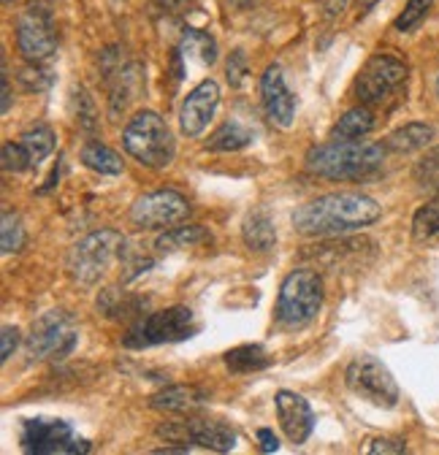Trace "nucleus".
Masks as SVG:
<instances>
[{"mask_svg": "<svg viewBox=\"0 0 439 455\" xmlns=\"http://www.w3.org/2000/svg\"><path fill=\"white\" fill-rule=\"evenodd\" d=\"M4 4H14V0H4Z\"/></svg>", "mask_w": 439, "mask_h": 455, "instance_id": "79ce46f5", "label": "nucleus"}, {"mask_svg": "<svg viewBox=\"0 0 439 455\" xmlns=\"http://www.w3.org/2000/svg\"><path fill=\"white\" fill-rule=\"evenodd\" d=\"M0 160H4V168H6V171H14V174H22V171H25L28 165H33V160H30L28 149L22 147V141H20V144H14V141L4 144Z\"/></svg>", "mask_w": 439, "mask_h": 455, "instance_id": "7c9ffc66", "label": "nucleus"}, {"mask_svg": "<svg viewBox=\"0 0 439 455\" xmlns=\"http://www.w3.org/2000/svg\"><path fill=\"white\" fill-rule=\"evenodd\" d=\"M236 4H242V6H247V4H252V0H236Z\"/></svg>", "mask_w": 439, "mask_h": 455, "instance_id": "ea45409f", "label": "nucleus"}, {"mask_svg": "<svg viewBox=\"0 0 439 455\" xmlns=\"http://www.w3.org/2000/svg\"><path fill=\"white\" fill-rule=\"evenodd\" d=\"M252 141V133L239 125V123H226L223 128H217L209 139V149H217V152H236L242 147H247Z\"/></svg>", "mask_w": 439, "mask_h": 455, "instance_id": "393cba45", "label": "nucleus"}, {"mask_svg": "<svg viewBox=\"0 0 439 455\" xmlns=\"http://www.w3.org/2000/svg\"><path fill=\"white\" fill-rule=\"evenodd\" d=\"M244 76H247V57H244V52H234L231 54V60H228V82L234 84V87H239L242 82H244Z\"/></svg>", "mask_w": 439, "mask_h": 455, "instance_id": "72a5a7b5", "label": "nucleus"}, {"mask_svg": "<svg viewBox=\"0 0 439 455\" xmlns=\"http://www.w3.org/2000/svg\"><path fill=\"white\" fill-rule=\"evenodd\" d=\"M206 404V393L193 385H172L152 395V407L163 412H193Z\"/></svg>", "mask_w": 439, "mask_h": 455, "instance_id": "f3484780", "label": "nucleus"}, {"mask_svg": "<svg viewBox=\"0 0 439 455\" xmlns=\"http://www.w3.org/2000/svg\"><path fill=\"white\" fill-rule=\"evenodd\" d=\"M123 147L147 168H166L174 160V133L155 111H139L123 131Z\"/></svg>", "mask_w": 439, "mask_h": 455, "instance_id": "7ed1b4c3", "label": "nucleus"}, {"mask_svg": "<svg viewBox=\"0 0 439 455\" xmlns=\"http://www.w3.org/2000/svg\"><path fill=\"white\" fill-rule=\"evenodd\" d=\"M323 307V279L309 268H296L285 276L277 299V323L299 331L309 325Z\"/></svg>", "mask_w": 439, "mask_h": 455, "instance_id": "39448f33", "label": "nucleus"}, {"mask_svg": "<svg viewBox=\"0 0 439 455\" xmlns=\"http://www.w3.org/2000/svg\"><path fill=\"white\" fill-rule=\"evenodd\" d=\"M17 347H20V328L6 325L0 331V361H9Z\"/></svg>", "mask_w": 439, "mask_h": 455, "instance_id": "473e14b6", "label": "nucleus"}, {"mask_svg": "<svg viewBox=\"0 0 439 455\" xmlns=\"http://www.w3.org/2000/svg\"><path fill=\"white\" fill-rule=\"evenodd\" d=\"M386 147L371 141H331L307 152V168L325 180H363L382 165Z\"/></svg>", "mask_w": 439, "mask_h": 455, "instance_id": "f03ea898", "label": "nucleus"}, {"mask_svg": "<svg viewBox=\"0 0 439 455\" xmlns=\"http://www.w3.org/2000/svg\"><path fill=\"white\" fill-rule=\"evenodd\" d=\"M22 447L36 455H76L90 452V442L79 439L66 420L33 418L22 426Z\"/></svg>", "mask_w": 439, "mask_h": 455, "instance_id": "6e6552de", "label": "nucleus"}, {"mask_svg": "<svg viewBox=\"0 0 439 455\" xmlns=\"http://www.w3.org/2000/svg\"><path fill=\"white\" fill-rule=\"evenodd\" d=\"M25 244V228H22V220L20 214L14 212H4V228H0V247H4V252H20Z\"/></svg>", "mask_w": 439, "mask_h": 455, "instance_id": "c85d7f7f", "label": "nucleus"}, {"mask_svg": "<svg viewBox=\"0 0 439 455\" xmlns=\"http://www.w3.org/2000/svg\"><path fill=\"white\" fill-rule=\"evenodd\" d=\"M377 4V0H358V6H361V12H369L371 6Z\"/></svg>", "mask_w": 439, "mask_h": 455, "instance_id": "58836bf2", "label": "nucleus"}, {"mask_svg": "<svg viewBox=\"0 0 439 455\" xmlns=\"http://www.w3.org/2000/svg\"><path fill=\"white\" fill-rule=\"evenodd\" d=\"M20 141H22V147L28 149V155H30L33 163H41V160L49 157L52 149H54V133H52L46 125H36V128L25 131Z\"/></svg>", "mask_w": 439, "mask_h": 455, "instance_id": "a878e982", "label": "nucleus"}, {"mask_svg": "<svg viewBox=\"0 0 439 455\" xmlns=\"http://www.w3.org/2000/svg\"><path fill=\"white\" fill-rule=\"evenodd\" d=\"M412 236L420 244L439 242V196L423 204L412 217Z\"/></svg>", "mask_w": 439, "mask_h": 455, "instance_id": "4be33fe9", "label": "nucleus"}, {"mask_svg": "<svg viewBox=\"0 0 439 455\" xmlns=\"http://www.w3.org/2000/svg\"><path fill=\"white\" fill-rule=\"evenodd\" d=\"M190 214V204L177 190H155L141 198H136L131 209V220L144 228V231H155V228H172L182 222Z\"/></svg>", "mask_w": 439, "mask_h": 455, "instance_id": "9b49d317", "label": "nucleus"}, {"mask_svg": "<svg viewBox=\"0 0 439 455\" xmlns=\"http://www.w3.org/2000/svg\"><path fill=\"white\" fill-rule=\"evenodd\" d=\"M226 366L236 374H247V371H260L268 366V353L260 345H242L226 353Z\"/></svg>", "mask_w": 439, "mask_h": 455, "instance_id": "5701e85b", "label": "nucleus"}, {"mask_svg": "<svg viewBox=\"0 0 439 455\" xmlns=\"http://www.w3.org/2000/svg\"><path fill=\"white\" fill-rule=\"evenodd\" d=\"M139 90H141V68L139 66H131V68H125L120 74V84H117L115 98H112V111L117 114L120 108H125Z\"/></svg>", "mask_w": 439, "mask_h": 455, "instance_id": "cd10ccee", "label": "nucleus"}, {"mask_svg": "<svg viewBox=\"0 0 439 455\" xmlns=\"http://www.w3.org/2000/svg\"><path fill=\"white\" fill-rule=\"evenodd\" d=\"M404 82H407V63L399 60L396 54L379 52L361 68L355 92L363 103H382L394 92H399Z\"/></svg>", "mask_w": 439, "mask_h": 455, "instance_id": "1a4fd4ad", "label": "nucleus"}, {"mask_svg": "<svg viewBox=\"0 0 439 455\" xmlns=\"http://www.w3.org/2000/svg\"><path fill=\"white\" fill-rule=\"evenodd\" d=\"M379 204L363 193L320 196L293 212V228L304 236H342L377 222Z\"/></svg>", "mask_w": 439, "mask_h": 455, "instance_id": "f257e3e1", "label": "nucleus"}, {"mask_svg": "<svg viewBox=\"0 0 439 455\" xmlns=\"http://www.w3.org/2000/svg\"><path fill=\"white\" fill-rule=\"evenodd\" d=\"M431 6H434V0H407L404 12H402L399 20H396V30H402V33L415 30V28L428 17Z\"/></svg>", "mask_w": 439, "mask_h": 455, "instance_id": "c756f323", "label": "nucleus"}, {"mask_svg": "<svg viewBox=\"0 0 439 455\" xmlns=\"http://www.w3.org/2000/svg\"><path fill=\"white\" fill-rule=\"evenodd\" d=\"M436 95H439V79H436Z\"/></svg>", "mask_w": 439, "mask_h": 455, "instance_id": "a19ab883", "label": "nucleus"}, {"mask_svg": "<svg viewBox=\"0 0 439 455\" xmlns=\"http://www.w3.org/2000/svg\"><path fill=\"white\" fill-rule=\"evenodd\" d=\"M125 255V236L103 228L82 242H76L68 252V271L79 284H95L100 276Z\"/></svg>", "mask_w": 439, "mask_h": 455, "instance_id": "20e7f679", "label": "nucleus"}, {"mask_svg": "<svg viewBox=\"0 0 439 455\" xmlns=\"http://www.w3.org/2000/svg\"><path fill=\"white\" fill-rule=\"evenodd\" d=\"M17 46L30 63H44L58 49V36L44 12H25L17 22Z\"/></svg>", "mask_w": 439, "mask_h": 455, "instance_id": "f8f14e48", "label": "nucleus"}, {"mask_svg": "<svg viewBox=\"0 0 439 455\" xmlns=\"http://www.w3.org/2000/svg\"><path fill=\"white\" fill-rule=\"evenodd\" d=\"M366 452H369V455H379V452L402 455V452H407V447H404V442H399V439H374V442H369Z\"/></svg>", "mask_w": 439, "mask_h": 455, "instance_id": "f704fd0d", "label": "nucleus"}, {"mask_svg": "<svg viewBox=\"0 0 439 455\" xmlns=\"http://www.w3.org/2000/svg\"><path fill=\"white\" fill-rule=\"evenodd\" d=\"M220 103V87L214 79H204L193 92H188L180 108V128L185 136L196 139L206 131L209 120L214 117V108Z\"/></svg>", "mask_w": 439, "mask_h": 455, "instance_id": "ddd939ff", "label": "nucleus"}, {"mask_svg": "<svg viewBox=\"0 0 439 455\" xmlns=\"http://www.w3.org/2000/svg\"><path fill=\"white\" fill-rule=\"evenodd\" d=\"M258 439H260V450H263V452H277V450H280V439L274 436L268 428H260V431H258Z\"/></svg>", "mask_w": 439, "mask_h": 455, "instance_id": "c9c22d12", "label": "nucleus"}, {"mask_svg": "<svg viewBox=\"0 0 439 455\" xmlns=\"http://www.w3.org/2000/svg\"><path fill=\"white\" fill-rule=\"evenodd\" d=\"M434 128L426 125V123H410L399 131H394L388 139H386V149H394V152H415V149H423L434 141Z\"/></svg>", "mask_w": 439, "mask_h": 455, "instance_id": "6ab92c4d", "label": "nucleus"}, {"mask_svg": "<svg viewBox=\"0 0 439 455\" xmlns=\"http://www.w3.org/2000/svg\"><path fill=\"white\" fill-rule=\"evenodd\" d=\"M345 382L353 395L363 398V402L379 407V410H394L399 404V385L394 374L382 366L374 355H358L345 371Z\"/></svg>", "mask_w": 439, "mask_h": 455, "instance_id": "0eeeda50", "label": "nucleus"}, {"mask_svg": "<svg viewBox=\"0 0 439 455\" xmlns=\"http://www.w3.org/2000/svg\"><path fill=\"white\" fill-rule=\"evenodd\" d=\"M193 312L188 307H169L163 312H152L144 320H139L128 336L123 339L125 347L131 350H144L155 345H169V341H182L196 333Z\"/></svg>", "mask_w": 439, "mask_h": 455, "instance_id": "423d86ee", "label": "nucleus"}, {"mask_svg": "<svg viewBox=\"0 0 439 455\" xmlns=\"http://www.w3.org/2000/svg\"><path fill=\"white\" fill-rule=\"evenodd\" d=\"M260 95H263V106H266L268 120L280 128H291L293 117H296V95L291 92L280 66L266 68V74L260 79Z\"/></svg>", "mask_w": 439, "mask_h": 455, "instance_id": "4468645a", "label": "nucleus"}, {"mask_svg": "<svg viewBox=\"0 0 439 455\" xmlns=\"http://www.w3.org/2000/svg\"><path fill=\"white\" fill-rule=\"evenodd\" d=\"M0 84H4V106H0V108H4V114L12 108V82H9V76L4 74V82H0Z\"/></svg>", "mask_w": 439, "mask_h": 455, "instance_id": "e433bc0d", "label": "nucleus"}, {"mask_svg": "<svg viewBox=\"0 0 439 455\" xmlns=\"http://www.w3.org/2000/svg\"><path fill=\"white\" fill-rule=\"evenodd\" d=\"M374 131V114L366 106H355L350 108L345 117L334 125V139L339 141H355L363 139Z\"/></svg>", "mask_w": 439, "mask_h": 455, "instance_id": "412c9836", "label": "nucleus"}, {"mask_svg": "<svg viewBox=\"0 0 439 455\" xmlns=\"http://www.w3.org/2000/svg\"><path fill=\"white\" fill-rule=\"evenodd\" d=\"M182 46H185L188 54H196L198 60L206 63V66H212V63L217 60V44H214V38H212L209 33H204V30H188L185 38H182Z\"/></svg>", "mask_w": 439, "mask_h": 455, "instance_id": "bb28decb", "label": "nucleus"}, {"mask_svg": "<svg viewBox=\"0 0 439 455\" xmlns=\"http://www.w3.org/2000/svg\"><path fill=\"white\" fill-rule=\"evenodd\" d=\"M415 177L423 188H439V147L418 163Z\"/></svg>", "mask_w": 439, "mask_h": 455, "instance_id": "2f4dec72", "label": "nucleus"}, {"mask_svg": "<svg viewBox=\"0 0 439 455\" xmlns=\"http://www.w3.org/2000/svg\"><path fill=\"white\" fill-rule=\"evenodd\" d=\"M347 0H323V6L328 9V14H339L345 9Z\"/></svg>", "mask_w": 439, "mask_h": 455, "instance_id": "4c0bfd02", "label": "nucleus"}, {"mask_svg": "<svg viewBox=\"0 0 439 455\" xmlns=\"http://www.w3.org/2000/svg\"><path fill=\"white\" fill-rule=\"evenodd\" d=\"M188 442L204 447V450H214V452H231L236 444V434L226 426V423H217V420H188Z\"/></svg>", "mask_w": 439, "mask_h": 455, "instance_id": "dca6fc26", "label": "nucleus"}, {"mask_svg": "<svg viewBox=\"0 0 439 455\" xmlns=\"http://www.w3.org/2000/svg\"><path fill=\"white\" fill-rule=\"evenodd\" d=\"M74 347H76V331H74V320L66 312H46L33 323L30 336H28L30 358L63 361Z\"/></svg>", "mask_w": 439, "mask_h": 455, "instance_id": "9d476101", "label": "nucleus"}, {"mask_svg": "<svg viewBox=\"0 0 439 455\" xmlns=\"http://www.w3.org/2000/svg\"><path fill=\"white\" fill-rule=\"evenodd\" d=\"M242 239L250 250L268 252L274 244H277V228H274V220L263 209L250 212L244 225H242Z\"/></svg>", "mask_w": 439, "mask_h": 455, "instance_id": "a211bd4d", "label": "nucleus"}, {"mask_svg": "<svg viewBox=\"0 0 439 455\" xmlns=\"http://www.w3.org/2000/svg\"><path fill=\"white\" fill-rule=\"evenodd\" d=\"M206 239V231L201 225H185V228H172L163 236H157L155 250L157 252H174V250H185L190 244H198Z\"/></svg>", "mask_w": 439, "mask_h": 455, "instance_id": "b1692460", "label": "nucleus"}, {"mask_svg": "<svg viewBox=\"0 0 439 455\" xmlns=\"http://www.w3.org/2000/svg\"><path fill=\"white\" fill-rule=\"evenodd\" d=\"M82 163L87 168L98 171V174H108V177L123 174V157L100 141H87L82 147Z\"/></svg>", "mask_w": 439, "mask_h": 455, "instance_id": "aec40b11", "label": "nucleus"}, {"mask_svg": "<svg viewBox=\"0 0 439 455\" xmlns=\"http://www.w3.org/2000/svg\"><path fill=\"white\" fill-rule=\"evenodd\" d=\"M274 407H277V420L285 436L293 444H304L315 428V412L307 404V398L293 390H280L277 398H274Z\"/></svg>", "mask_w": 439, "mask_h": 455, "instance_id": "2eb2a0df", "label": "nucleus"}]
</instances>
